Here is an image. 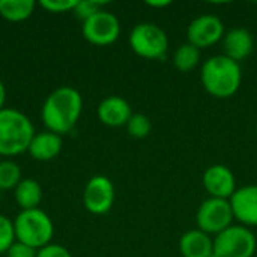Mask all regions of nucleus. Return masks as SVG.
<instances>
[{
	"label": "nucleus",
	"instance_id": "a211bd4d",
	"mask_svg": "<svg viewBox=\"0 0 257 257\" xmlns=\"http://www.w3.org/2000/svg\"><path fill=\"white\" fill-rule=\"evenodd\" d=\"M35 11L33 0H0V15L12 23L27 20Z\"/></svg>",
	"mask_w": 257,
	"mask_h": 257
},
{
	"label": "nucleus",
	"instance_id": "39448f33",
	"mask_svg": "<svg viewBox=\"0 0 257 257\" xmlns=\"http://www.w3.org/2000/svg\"><path fill=\"white\" fill-rule=\"evenodd\" d=\"M131 50L149 60H164L169 51L166 32L154 23H140L130 33Z\"/></svg>",
	"mask_w": 257,
	"mask_h": 257
},
{
	"label": "nucleus",
	"instance_id": "6e6552de",
	"mask_svg": "<svg viewBox=\"0 0 257 257\" xmlns=\"http://www.w3.org/2000/svg\"><path fill=\"white\" fill-rule=\"evenodd\" d=\"M81 32L84 39L93 45H110L120 35V23L114 14L101 9L83 21Z\"/></svg>",
	"mask_w": 257,
	"mask_h": 257
},
{
	"label": "nucleus",
	"instance_id": "393cba45",
	"mask_svg": "<svg viewBox=\"0 0 257 257\" xmlns=\"http://www.w3.org/2000/svg\"><path fill=\"white\" fill-rule=\"evenodd\" d=\"M36 254H38V250L18 241H15L6 251V257H36Z\"/></svg>",
	"mask_w": 257,
	"mask_h": 257
},
{
	"label": "nucleus",
	"instance_id": "9d476101",
	"mask_svg": "<svg viewBox=\"0 0 257 257\" xmlns=\"http://www.w3.org/2000/svg\"><path fill=\"white\" fill-rule=\"evenodd\" d=\"M187 36L188 42L199 50L208 48L224 38V24L215 15H200L190 23Z\"/></svg>",
	"mask_w": 257,
	"mask_h": 257
},
{
	"label": "nucleus",
	"instance_id": "a878e982",
	"mask_svg": "<svg viewBox=\"0 0 257 257\" xmlns=\"http://www.w3.org/2000/svg\"><path fill=\"white\" fill-rule=\"evenodd\" d=\"M36 257H72V256H71V253H69L65 247H62V245H59V244H48L47 247H44V248L38 250V254H36Z\"/></svg>",
	"mask_w": 257,
	"mask_h": 257
},
{
	"label": "nucleus",
	"instance_id": "4468645a",
	"mask_svg": "<svg viewBox=\"0 0 257 257\" xmlns=\"http://www.w3.org/2000/svg\"><path fill=\"white\" fill-rule=\"evenodd\" d=\"M223 47H224V56L239 63L253 53L254 39L247 29L236 27L224 33Z\"/></svg>",
	"mask_w": 257,
	"mask_h": 257
},
{
	"label": "nucleus",
	"instance_id": "b1692460",
	"mask_svg": "<svg viewBox=\"0 0 257 257\" xmlns=\"http://www.w3.org/2000/svg\"><path fill=\"white\" fill-rule=\"evenodd\" d=\"M101 6L102 3L101 2H93V0H83V2H78L74 12L78 18H81L83 21L90 18L92 15H95L96 12L101 11Z\"/></svg>",
	"mask_w": 257,
	"mask_h": 257
},
{
	"label": "nucleus",
	"instance_id": "c85d7f7f",
	"mask_svg": "<svg viewBox=\"0 0 257 257\" xmlns=\"http://www.w3.org/2000/svg\"><path fill=\"white\" fill-rule=\"evenodd\" d=\"M256 134H257V123H256Z\"/></svg>",
	"mask_w": 257,
	"mask_h": 257
},
{
	"label": "nucleus",
	"instance_id": "ddd939ff",
	"mask_svg": "<svg viewBox=\"0 0 257 257\" xmlns=\"http://www.w3.org/2000/svg\"><path fill=\"white\" fill-rule=\"evenodd\" d=\"M133 111L128 101L120 96H107L98 105V119L107 126H123L131 119Z\"/></svg>",
	"mask_w": 257,
	"mask_h": 257
},
{
	"label": "nucleus",
	"instance_id": "f8f14e48",
	"mask_svg": "<svg viewBox=\"0 0 257 257\" xmlns=\"http://www.w3.org/2000/svg\"><path fill=\"white\" fill-rule=\"evenodd\" d=\"M229 202L233 218H236L245 227L257 226V185L236 188Z\"/></svg>",
	"mask_w": 257,
	"mask_h": 257
},
{
	"label": "nucleus",
	"instance_id": "dca6fc26",
	"mask_svg": "<svg viewBox=\"0 0 257 257\" xmlns=\"http://www.w3.org/2000/svg\"><path fill=\"white\" fill-rule=\"evenodd\" d=\"M27 151H29L30 157L38 161H50L60 154L62 137L51 131L38 133L33 136Z\"/></svg>",
	"mask_w": 257,
	"mask_h": 257
},
{
	"label": "nucleus",
	"instance_id": "1a4fd4ad",
	"mask_svg": "<svg viewBox=\"0 0 257 257\" xmlns=\"http://www.w3.org/2000/svg\"><path fill=\"white\" fill-rule=\"evenodd\" d=\"M83 203L90 214H107L114 203L113 182L102 175L90 178L83 191Z\"/></svg>",
	"mask_w": 257,
	"mask_h": 257
},
{
	"label": "nucleus",
	"instance_id": "423d86ee",
	"mask_svg": "<svg viewBox=\"0 0 257 257\" xmlns=\"http://www.w3.org/2000/svg\"><path fill=\"white\" fill-rule=\"evenodd\" d=\"M257 250L254 233L245 226H230L214 238L212 257H253Z\"/></svg>",
	"mask_w": 257,
	"mask_h": 257
},
{
	"label": "nucleus",
	"instance_id": "cd10ccee",
	"mask_svg": "<svg viewBox=\"0 0 257 257\" xmlns=\"http://www.w3.org/2000/svg\"><path fill=\"white\" fill-rule=\"evenodd\" d=\"M5 101H6V89H5V84H3L2 80H0V110L5 108V107H3V105H5Z\"/></svg>",
	"mask_w": 257,
	"mask_h": 257
},
{
	"label": "nucleus",
	"instance_id": "f3484780",
	"mask_svg": "<svg viewBox=\"0 0 257 257\" xmlns=\"http://www.w3.org/2000/svg\"><path fill=\"white\" fill-rule=\"evenodd\" d=\"M15 202L21 208V211L26 209H35L42 200V188L35 179H21V182L15 187Z\"/></svg>",
	"mask_w": 257,
	"mask_h": 257
},
{
	"label": "nucleus",
	"instance_id": "7ed1b4c3",
	"mask_svg": "<svg viewBox=\"0 0 257 257\" xmlns=\"http://www.w3.org/2000/svg\"><path fill=\"white\" fill-rule=\"evenodd\" d=\"M35 136L32 120L17 108L0 110V155L14 157L29 149Z\"/></svg>",
	"mask_w": 257,
	"mask_h": 257
},
{
	"label": "nucleus",
	"instance_id": "f257e3e1",
	"mask_svg": "<svg viewBox=\"0 0 257 257\" xmlns=\"http://www.w3.org/2000/svg\"><path fill=\"white\" fill-rule=\"evenodd\" d=\"M83 111V98L78 90L69 86H62L53 90L41 111V117L48 131L54 134L69 133L78 122Z\"/></svg>",
	"mask_w": 257,
	"mask_h": 257
},
{
	"label": "nucleus",
	"instance_id": "aec40b11",
	"mask_svg": "<svg viewBox=\"0 0 257 257\" xmlns=\"http://www.w3.org/2000/svg\"><path fill=\"white\" fill-rule=\"evenodd\" d=\"M21 182L20 166L11 160L0 161V190L15 188Z\"/></svg>",
	"mask_w": 257,
	"mask_h": 257
},
{
	"label": "nucleus",
	"instance_id": "412c9836",
	"mask_svg": "<svg viewBox=\"0 0 257 257\" xmlns=\"http://www.w3.org/2000/svg\"><path fill=\"white\" fill-rule=\"evenodd\" d=\"M126 130H128V134L131 137L145 139V137L149 136V133L152 130V123H151V120H149V117L146 114L137 113V114H133L131 119L128 120Z\"/></svg>",
	"mask_w": 257,
	"mask_h": 257
},
{
	"label": "nucleus",
	"instance_id": "20e7f679",
	"mask_svg": "<svg viewBox=\"0 0 257 257\" xmlns=\"http://www.w3.org/2000/svg\"><path fill=\"white\" fill-rule=\"evenodd\" d=\"M15 241L35 250L47 247L54 235V226L47 212L39 208L21 211L14 221Z\"/></svg>",
	"mask_w": 257,
	"mask_h": 257
},
{
	"label": "nucleus",
	"instance_id": "2eb2a0df",
	"mask_svg": "<svg viewBox=\"0 0 257 257\" xmlns=\"http://www.w3.org/2000/svg\"><path fill=\"white\" fill-rule=\"evenodd\" d=\"M179 253L182 257H212L214 239L199 229L188 230L179 239Z\"/></svg>",
	"mask_w": 257,
	"mask_h": 257
},
{
	"label": "nucleus",
	"instance_id": "9b49d317",
	"mask_svg": "<svg viewBox=\"0 0 257 257\" xmlns=\"http://www.w3.org/2000/svg\"><path fill=\"white\" fill-rule=\"evenodd\" d=\"M203 187L209 197L229 200L236 191V179L232 170L223 164L209 166L202 178Z\"/></svg>",
	"mask_w": 257,
	"mask_h": 257
},
{
	"label": "nucleus",
	"instance_id": "4be33fe9",
	"mask_svg": "<svg viewBox=\"0 0 257 257\" xmlns=\"http://www.w3.org/2000/svg\"><path fill=\"white\" fill-rule=\"evenodd\" d=\"M15 242L14 223L0 214V253H6L9 247Z\"/></svg>",
	"mask_w": 257,
	"mask_h": 257
},
{
	"label": "nucleus",
	"instance_id": "bb28decb",
	"mask_svg": "<svg viewBox=\"0 0 257 257\" xmlns=\"http://www.w3.org/2000/svg\"><path fill=\"white\" fill-rule=\"evenodd\" d=\"M146 5L151 8H166V6L172 5V2H169V0H155V2L149 0V2H146Z\"/></svg>",
	"mask_w": 257,
	"mask_h": 257
},
{
	"label": "nucleus",
	"instance_id": "6ab92c4d",
	"mask_svg": "<svg viewBox=\"0 0 257 257\" xmlns=\"http://www.w3.org/2000/svg\"><path fill=\"white\" fill-rule=\"evenodd\" d=\"M199 62H200V50L190 42L179 45L173 54V63L176 69L181 72L193 71L199 65Z\"/></svg>",
	"mask_w": 257,
	"mask_h": 257
},
{
	"label": "nucleus",
	"instance_id": "5701e85b",
	"mask_svg": "<svg viewBox=\"0 0 257 257\" xmlns=\"http://www.w3.org/2000/svg\"><path fill=\"white\" fill-rule=\"evenodd\" d=\"M77 3H78V0H42L41 6L44 9H47L48 12L59 14V12L74 11Z\"/></svg>",
	"mask_w": 257,
	"mask_h": 257
},
{
	"label": "nucleus",
	"instance_id": "f03ea898",
	"mask_svg": "<svg viewBox=\"0 0 257 257\" xmlns=\"http://www.w3.org/2000/svg\"><path fill=\"white\" fill-rule=\"evenodd\" d=\"M200 80L205 90L214 98L226 99L233 96L242 81L241 65L224 54L212 56L200 69Z\"/></svg>",
	"mask_w": 257,
	"mask_h": 257
},
{
	"label": "nucleus",
	"instance_id": "0eeeda50",
	"mask_svg": "<svg viewBox=\"0 0 257 257\" xmlns=\"http://www.w3.org/2000/svg\"><path fill=\"white\" fill-rule=\"evenodd\" d=\"M199 230L211 235H218L227 227L232 226L233 212L230 208V202L226 199H215L209 197L199 206L196 215Z\"/></svg>",
	"mask_w": 257,
	"mask_h": 257
}]
</instances>
